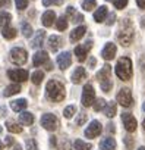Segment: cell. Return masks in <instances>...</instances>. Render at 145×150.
Returning a JSON list of instances; mask_svg holds the SVG:
<instances>
[{
	"instance_id": "1",
	"label": "cell",
	"mask_w": 145,
	"mask_h": 150,
	"mask_svg": "<svg viewBox=\"0 0 145 150\" xmlns=\"http://www.w3.org/2000/svg\"><path fill=\"white\" fill-rule=\"evenodd\" d=\"M46 93H47V97L51 100V102H62L66 96L64 93V87L62 83L56 81V80H50L47 83V87H46Z\"/></svg>"
},
{
	"instance_id": "2",
	"label": "cell",
	"mask_w": 145,
	"mask_h": 150,
	"mask_svg": "<svg viewBox=\"0 0 145 150\" xmlns=\"http://www.w3.org/2000/svg\"><path fill=\"white\" fill-rule=\"evenodd\" d=\"M117 40L122 46H129L133 41V27L129 19H123L117 33Z\"/></svg>"
},
{
	"instance_id": "3",
	"label": "cell",
	"mask_w": 145,
	"mask_h": 150,
	"mask_svg": "<svg viewBox=\"0 0 145 150\" xmlns=\"http://www.w3.org/2000/svg\"><path fill=\"white\" fill-rule=\"evenodd\" d=\"M116 75L122 81H129L132 78V60L129 57H120L116 65Z\"/></svg>"
},
{
	"instance_id": "4",
	"label": "cell",
	"mask_w": 145,
	"mask_h": 150,
	"mask_svg": "<svg viewBox=\"0 0 145 150\" xmlns=\"http://www.w3.org/2000/svg\"><path fill=\"white\" fill-rule=\"evenodd\" d=\"M110 74H111V66L110 65H104L103 69L97 74V80H98V83L101 86V90L106 91V93H109L111 90V87H113L111 80H110Z\"/></svg>"
},
{
	"instance_id": "5",
	"label": "cell",
	"mask_w": 145,
	"mask_h": 150,
	"mask_svg": "<svg viewBox=\"0 0 145 150\" xmlns=\"http://www.w3.org/2000/svg\"><path fill=\"white\" fill-rule=\"evenodd\" d=\"M59 119H57V116L56 115H53V113H46V115H43V118H41V125L47 129V131H56L57 129V127H59Z\"/></svg>"
},
{
	"instance_id": "6",
	"label": "cell",
	"mask_w": 145,
	"mask_h": 150,
	"mask_svg": "<svg viewBox=\"0 0 145 150\" xmlns=\"http://www.w3.org/2000/svg\"><path fill=\"white\" fill-rule=\"evenodd\" d=\"M28 59V53L25 49H21V47H15L12 49L11 52V60L15 63V65H24Z\"/></svg>"
},
{
	"instance_id": "7",
	"label": "cell",
	"mask_w": 145,
	"mask_h": 150,
	"mask_svg": "<svg viewBox=\"0 0 145 150\" xmlns=\"http://www.w3.org/2000/svg\"><path fill=\"white\" fill-rule=\"evenodd\" d=\"M117 102L123 106V108H130L133 105V97L129 88H122L117 93Z\"/></svg>"
},
{
	"instance_id": "8",
	"label": "cell",
	"mask_w": 145,
	"mask_h": 150,
	"mask_svg": "<svg viewBox=\"0 0 145 150\" xmlns=\"http://www.w3.org/2000/svg\"><path fill=\"white\" fill-rule=\"evenodd\" d=\"M94 99H95V91H94V87L91 84H87L84 87V91H82V105L85 108H90L92 103H94Z\"/></svg>"
},
{
	"instance_id": "9",
	"label": "cell",
	"mask_w": 145,
	"mask_h": 150,
	"mask_svg": "<svg viewBox=\"0 0 145 150\" xmlns=\"http://www.w3.org/2000/svg\"><path fill=\"white\" fill-rule=\"evenodd\" d=\"M8 77L11 80H13L15 83H25L28 80V71L25 69H13V71H8Z\"/></svg>"
},
{
	"instance_id": "10",
	"label": "cell",
	"mask_w": 145,
	"mask_h": 150,
	"mask_svg": "<svg viewBox=\"0 0 145 150\" xmlns=\"http://www.w3.org/2000/svg\"><path fill=\"white\" fill-rule=\"evenodd\" d=\"M101 129H103V127H101L100 121H92L85 129V137L87 138H95L97 135L101 134Z\"/></svg>"
},
{
	"instance_id": "11",
	"label": "cell",
	"mask_w": 145,
	"mask_h": 150,
	"mask_svg": "<svg viewBox=\"0 0 145 150\" xmlns=\"http://www.w3.org/2000/svg\"><path fill=\"white\" fill-rule=\"evenodd\" d=\"M122 122H123L126 131L133 132V131L136 129V125H138V124H136V119H135L130 113H122Z\"/></svg>"
},
{
	"instance_id": "12",
	"label": "cell",
	"mask_w": 145,
	"mask_h": 150,
	"mask_svg": "<svg viewBox=\"0 0 145 150\" xmlns=\"http://www.w3.org/2000/svg\"><path fill=\"white\" fill-rule=\"evenodd\" d=\"M91 46H92V43H91V41H87L85 44L78 46V47L75 49V54H76V57H78L79 62H82V60L87 59V53H88V50L91 49Z\"/></svg>"
},
{
	"instance_id": "13",
	"label": "cell",
	"mask_w": 145,
	"mask_h": 150,
	"mask_svg": "<svg viewBox=\"0 0 145 150\" xmlns=\"http://www.w3.org/2000/svg\"><path fill=\"white\" fill-rule=\"evenodd\" d=\"M70 63H72V59H70V53L69 52H63V53H60L57 56V65H59L60 69H63V71L67 69L70 66Z\"/></svg>"
},
{
	"instance_id": "14",
	"label": "cell",
	"mask_w": 145,
	"mask_h": 150,
	"mask_svg": "<svg viewBox=\"0 0 145 150\" xmlns=\"http://www.w3.org/2000/svg\"><path fill=\"white\" fill-rule=\"evenodd\" d=\"M116 44H113V43H107L106 46H104V49H103V52H101V56L106 59V60H111L114 56H116Z\"/></svg>"
},
{
	"instance_id": "15",
	"label": "cell",
	"mask_w": 145,
	"mask_h": 150,
	"mask_svg": "<svg viewBox=\"0 0 145 150\" xmlns=\"http://www.w3.org/2000/svg\"><path fill=\"white\" fill-rule=\"evenodd\" d=\"M87 78V71H85V68H82V66H78L76 69H75V72L72 74V83L74 84H79L82 80H85Z\"/></svg>"
},
{
	"instance_id": "16",
	"label": "cell",
	"mask_w": 145,
	"mask_h": 150,
	"mask_svg": "<svg viewBox=\"0 0 145 150\" xmlns=\"http://www.w3.org/2000/svg\"><path fill=\"white\" fill-rule=\"evenodd\" d=\"M32 62H34V66H41V65H44L46 62H48V54H47V52H43V50L37 52V53L34 54Z\"/></svg>"
},
{
	"instance_id": "17",
	"label": "cell",
	"mask_w": 145,
	"mask_h": 150,
	"mask_svg": "<svg viewBox=\"0 0 145 150\" xmlns=\"http://www.w3.org/2000/svg\"><path fill=\"white\" fill-rule=\"evenodd\" d=\"M41 21H43V25L44 27H51L54 24V21H56V13L53 11H47V12L43 13Z\"/></svg>"
},
{
	"instance_id": "18",
	"label": "cell",
	"mask_w": 145,
	"mask_h": 150,
	"mask_svg": "<svg viewBox=\"0 0 145 150\" xmlns=\"http://www.w3.org/2000/svg\"><path fill=\"white\" fill-rule=\"evenodd\" d=\"M100 149L101 150H116V140L111 138V137H107V138L101 140Z\"/></svg>"
},
{
	"instance_id": "19",
	"label": "cell",
	"mask_w": 145,
	"mask_h": 150,
	"mask_svg": "<svg viewBox=\"0 0 145 150\" xmlns=\"http://www.w3.org/2000/svg\"><path fill=\"white\" fill-rule=\"evenodd\" d=\"M85 33H87V28H85L84 25L75 28L74 31L70 33V41H78L79 38H82V37L85 35Z\"/></svg>"
},
{
	"instance_id": "20",
	"label": "cell",
	"mask_w": 145,
	"mask_h": 150,
	"mask_svg": "<svg viewBox=\"0 0 145 150\" xmlns=\"http://www.w3.org/2000/svg\"><path fill=\"white\" fill-rule=\"evenodd\" d=\"M44 38H46V33L43 31V30H40V31H37V34H35V38L31 41V47H41L43 46V43H44Z\"/></svg>"
},
{
	"instance_id": "21",
	"label": "cell",
	"mask_w": 145,
	"mask_h": 150,
	"mask_svg": "<svg viewBox=\"0 0 145 150\" xmlns=\"http://www.w3.org/2000/svg\"><path fill=\"white\" fill-rule=\"evenodd\" d=\"M107 6H100L95 12H94V21L95 22H103L107 16Z\"/></svg>"
},
{
	"instance_id": "22",
	"label": "cell",
	"mask_w": 145,
	"mask_h": 150,
	"mask_svg": "<svg viewBox=\"0 0 145 150\" xmlns=\"http://www.w3.org/2000/svg\"><path fill=\"white\" fill-rule=\"evenodd\" d=\"M27 106H28V103H27L25 99H18V100H13L11 103V109L15 110V112H22Z\"/></svg>"
},
{
	"instance_id": "23",
	"label": "cell",
	"mask_w": 145,
	"mask_h": 150,
	"mask_svg": "<svg viewBox=\"0 0 145 150\" xmlns=\"http://www.w3.org/2000/svg\"><path fill=\"white\" fill-rule=\"evenodd\" d=\"M19 91H21V86H19L18 83H15V84H11V86L6 87V90L3 91V96H5V97H11V96H13V94H18Z\"/></svg>"
},
{
	"instance_id": "24",
	"label": "cell",
	"mask_w": 145,
	"mask_h": 150,
	"mask_svg": "<svg viewBox=\"0 0 145 150\" xmlns=\"http://www.w3.org/2000/svg\"><path fill=\"white\" fill-rule=\"evenodd\" d=\"M19 121L24 124V125H32L34 124V115L31 112H21L19 115Z\"/></svg>"
},
{
	"instance_id": "25",
	"label": "cell",
	"mask_w": 145,
	"mask_h": 150,
	"mask_svg": "<svg viewBox=\"0 0 145 150\" xmlns=\"http://www.w3.org/2000/svg\"><path fill=\"white\" fill-rule=\"evenodd\" d=\"M60 46H62V40H60L57 35H51V37H48V47H50L51 52H56Z\"/></svg>"
},
{
	"instance_id": "26",
	"label": "cell",
	"mask_w": 145,
	"mask_h": 150,
	"mask_svg": "<svg viewBox=\"0 0 145 150\" xmlns=\"http://www.w3.org/2000/svg\"><path fill=\"white\" fill-rule=\"evenodd\" d=\"M6 128L9 129V132H15V134L22 132V127L19 124H16L15 121H12V119H8L6 121Z\"/></svg>"
},
{
	"instance_id": "27",
	"label": "cell",
	"mask_w": 145,
	"mask_h": 150,
	"mask_svg": "<svg viewBox=\"0 0 145 150\" xmlns=\"http://www.w3.org/2000/svg\"><path fill=\"white\" fill-rule=\"evenodd\" d=\"M116 103L114 102H109V103H106V106H104V115L106 116H109V118H113L114 115H116Z\"/></svg>"
},
{
	"instance_id": "28",
	"label": "cell",
	"mask_w": 145,
	"mask_h": 150,
	"mask_svg": "<svg viewBox=\"0 0 145 150\" xmlns=\"http://www.w3.org/2000/svg\"><path fill=\"white\" fill-rule=\"evenodd\" d=\"M2 34H3V37H5L6 40H12V38L16 37V30H15V28H11V27H3Z\"/></svg>"
},
{
	"instance_id": "29",
	"label": "cell",
	"mask_w": 145,
	"mask_h": 150,
	"mask_svg": "<svg viewBox=\"0 0 145 150\" xmlns=\"http://www.w3.org/2000/svg\"><path fill=\"white\" fill-rule=\"evenodd\" d=\"M74 147H75V150H91L92 149V146L90 143H85L82 140H76L75 144H74Z\"/></svg>"
},
{
	"instance_id": "30",
	"label": "cell",
	"mask_w": 145,
	"mask_h": 150,
	"mask_svg": "<svg viewBox=\"0 0 145 150\" xmlns=\"http://www.w3.org/2000/svg\"><path fill=\"white\" fill-rule=\"evenodd\" d=\"M11 21H12V15L11 13H8V12H2V13H0V25H2V27H8Z\"/></svg>"
},
{
	"instance_id": "31",
	"label": "cell",
	"mask_w": 145,
	"mask_h": 150,
	"mask_svg": "<svg viewBox=\"0 0 145 150\" xmlns=\"http://www.w3.org/2000/svg\"><path fill=\"white\" fill-rule=\"evenodd\" d=\"M31 80H32V83H34L35 86H38V84H41V81L44 80V74H43L41 71H35V72L31 75Z\"/></svg>"
},
{
	"instance_id": "32",
	"label": "cell",
	"mask_w": 145,
	"mask_h": 150,
	"mask_svg": "<svg viewBox=\"0 0 145 150\" xmlns=\"http://www.w3.org/2000/svg\"><path fill=\"white\" fill-rule=\"evenodd\" d=\"M56 28H57L59 31H64V30L67 28V21H66V18H59V19H56Z\"/></svg>"
},
{
	"instance_id": "33",
	"label": "cell",
	"mask_w": 145,
	"mask_h": 150,
	"mask_svg": "<svg viewBox=\"0 0 145 150\" xmlns=\"http://www.w3.org/2000/svg\"><path fill=\"white\" fill-rule=\"evenodd\" d=\"M21 28H22V34L25 37H31L32 35V28H31V25L28 22H22L21 24Z\"/></svg>"
},
{
	"instance_id": "34",
	"label": "cell",
	"mask_w": 145,
	"mask_h": 150,
	"mask_svg": "<svg viewBox=\"0 0 145 150\" xmlns=\"http://www.w3.org/2000/svg\"><path fill=\"white\" fill-rule=\"evenodd\" d=\"M75 112H76V108H75L74 105H70V106H66V108H64L63 115H64V118H72V116L75 115Z\"/></svg>"
},
{
	"instance_id": "35",
	"label": "cell",
	"mask_w": 145,
	"mask_h": 150,
	"mask_svg": "<svg viewBox=\"0 0 145 150\" xmlns=\"http://www.w3.org/2000/svg\"><path fill=\"white\" fill-rule=\"evenodd\" d=\"M95 5H97L95 0H84V2H82V9L90 12V11H92L95 8Z\"/></svg>"
},
{
	"instance_id": "36",
	"label": "cell",
	"mask_w": 145,
	"mask_h": 150,
	"mask_svg": "<svg viewBox=\"0 0 145 150\" xmlns=\"http://www.w3.org/2000/svg\"><path fill=\"white\" fill-rule=\"evenodd\" d=\"M104 106H106L104 99H97V100H95V103H94V110H95V112H100V110H103V109H104Z\"/></svg>"
},
{
	"instance_id": "37",
	"label": "cell",
	"mask_w": 145,
	"mask_h": 150,
	"mask_svg": "<svg viewBox=\"0 0 145 150\" xmlns=\"http://www.w3.org/2000/svg\"><path fill=\"white\" fill-rule=\"evenodd\" d=\"M15 3H16V8L19 11H24L28 8V0H15Z\"/></svg>"
},
{
	"instance_id": "38",
	"label": "cell",
	"mask_w": 145,
	"mask_h": 150,
	"mask_svg": "<svg viewBox=\"0 0 145 150\" xmlns=\"http://www.w3.org/2000/svg\"><path fill=\"white\" fill-rule=\"evenodd\" d=\"M127 5V0H114V6L116 9H123Z\"/></svg>"
},
{
	"instance_id": "39",
	"label": "cell",
	"mask_w": 145,
	"mask_h": 150,
	"mask_svg": "<svg viewBox=\"0 0 145 150\" xmlns=\"http://www.w3.org/2000/svg\"><path fill=\"white\" fill-rule=\"evenodd\" d=\"M35 149H37V143L34 140L28 138L27 140V150H35Z\"/></svg>"
},
{
	"instance_id": "40",
	"label": "cell",
	"mask_w": 145,
	"mask_h": 150,
	"mask_svg": "<svg viewBox=\"0 0 145 150\" xmlns=\"http://www.w3.org/2000/svg\"><path fill=\"white\" fill-rule=\"evenodd\" d=\"M85 121H87V115H85V113H81V115L76 118V124H78V125H82Z\"/></svg>"
},
{
	"instance_id": "41",
	"label": "cell",
	"mask_w": 145,
	"mask_h": 150,
	"mask_svg": "<svg viewBox=\"0 0 145 150\" xmlns=\"http://www.w3.org/2000/svg\"><path fill=\"white\" fill-rule=\"evenodd\" d=\"M125 144H126L127 149H132V146H133V140H132V137H125Z\"/></svg>"
},
{
	"instance_id": "42",
	"label": "cell",
	"mask_w": 145,
	"mask_h": 150,
	"mask_svg": "<svg viewBox=\"0 0 145 150\" xmlns=\"http://www.w3.org/2000/svg\"><path fill=\"white\" fill-rule=\"evenodd\" d=\"M114 19H116V15L111 13V15L109 16V19H107V25H113V24H114Z\"/></svg>"
},
{
	"instance_id": "43",
	"label": "cell",
	"mask_w": 145,
	"mask_h": 150,
	"mask_svg": "<svg viewBox=\"0 0 145 150\" xmlns=\"http://www.w3.org/2000/svg\"><path fill=\"white\" fill-rule=\"evenodd\" d=\"M12 144H13V137L8 135V137H6V146H9V147H11Z\"/></svg>"
},
{
	"instance_id": "44",
	"label": "cell",
	"mask_w": 145,
	"mask_h": 150,
	"mask_svg": "<svg viewBox=\"0 0 145 150\" xmlns=\"http://www.w3.org/2000/svg\"><path fill=\"white\" fill-rule=\"evenodd\" d=\"M136 3L141 9H145V0H136Z\"/></svg>"
},
{
	"instance_id": "45",
	"label": "cell",
	"mask_w": 145,
	"mask_h": 150,
	"mask_svg": "<svg viewBox=\"0 0 145 150\" xmlns=\"http://www.w3.org/2000/svg\"><path fill=\"white\" fill-rule=\"evenodd\" d=\"M51 3H53V0H43V5L44 6H50Z\"/></svg>"
},
{
	"instance_id": "46",
	"label": "cell",
	"mask_w": 145,
	"mask_h": 150,
	"mask_svg": "<svg viewBox=\"0 0 145 150\" xmlns=\"http://www.w3.org/2000/svg\"><path fill=\"white\" fill-rule=\"evenodd\" d=\"M66 12H67V13H69V15H72V13H75V8H70V6H69V8H67V11H66Z\"/></svg>"
},
{
	"instance_id": "47",
	"label": "cell",
	"mask_w": 145,
	"mask_h": 150,
	"mask_svg": "<svg viewBox=\"0 0 145 150\" xmlns=\"http://www.w3.org/2000/svg\"><path fill=\"white\" fill-rule=\"evenodd\" d=\"M56 138H57V137H54V135L50 137V143H51V146H56Z\"/></svg>"
},
{
	"instance_id": "48",
	"label": "cell",
	"mask_w": 145,
	"mask_h": 150,
	"mask_svg": "<svg viewBox=\"0 0 145 150\" xmlns=\"http://www.w3.org/2000/svg\"><path fill=\"white\" fill-rule=\"evenodd\" d=\"M141 27H142V28H145V16H142V18H141Z\"/></svg>"
},
{
	"instance_id": "49",
	"label": "cell",
	"mask_w": 145,
	"mask_h": 150,
	"mask_svg": "<svg viewBox=\"0 0 145 150\" xmlns=\"http://www.w3.org/2000/svg\"><path fill=\"white\" fill-rule=\"evenodd\" d=\"M12 150H22V147H21V146H19V144H15V146H13V149H12Z\"/></svg>"
},
{
	"instance_id": "50",
	"label": "cell",
	"mask_w": 145,
	"mask_h": 150,
	"mask_svg": "<svg viewBox=\"0 0 145 150\" xmlns=\"http://www.w3.org/2000/svg\"><path fill=\"white\" fill-rule=\"evenodd\" d=\"M94 65H95V59H90V66L92 68Z\"/></svg>"
},
{
	"instance_id": "51",
	"label": "cell",
	"mask_w": 145,
	"mask_h": 150,
	"mask_svg": "<svg viewBox=\"0 0 145 150\" xmlns=\"http://www.w3.org/2000/svg\"><path fill=\"white\" fill-rule=\"evenodd\" d=\"M0 150H3V143H0Z\"/></svg>"
},
{
	"instance_id": "52",
	"label": "cell",
	"mask_w": 145,
	"mask_h": 150,
	"mask_svg": "<svg viewBox=\"0 0 145 150\" xmlns=\"http://www.w3.org/2000/svg\"><path fill=\"white\" fill-rule=\"evenodd\" d=\"M142 127H144V129H145V119H144V122H142Z\"/></svg>"
},
{
	"instance_id": "53",
	"label": "cell",
	"mask_w": 145,
	"mask_h": 150,
	"mask_svg": "<svg viewBox=\"0 0 145 150\" xmlns=\"http://www.w3.org/2000/svg\"><path fill=\"white\" fill-rule=\"evenodd\" d=\"M138 150H145V147H139V149H138Z\"/></svg>"
},
{
	"instance_id": "54",
	"label": "cell",
	"mask_w": 145,
	"mask_h": 150,
	"mask_svg": "<svg viewBox=\"0 0 145 150\" xmlns=\"http://www.w3.org/2000/svg\"><path fill=\"white\" fill-rule=\"evenodd\" d=\"M142 109H144V110H145V103H144V106H142Z\"/></svg>"
},
{
	"instance_id": "55",
	"label": "cell",
	"mask_w": 145,
	"mask_h": 150,
	"mask_svg": "<svg viewBox=\"0 0 145 150\" xmlns=\"http://www.w3.org/2000/svg\"><path fill=\"white\" fill-rule=\"evenodd\" d=\"M0 134H2V127H0Z\"/></svg>"
},
{
	"instance_id": "56",
	"label": "cell",
	"mask_w": 145,
	"mask_h": 150,
	"mask_svg": "<svg viewBox=\"0 0 145 150\" xmlns=\"http://www.w3.org/2000/svg\"><path fill=\"white\" fill-rule=\"evenodd\" d=\"M0 5H2V0H0Z\"/></svg>"
}]
</instances>
